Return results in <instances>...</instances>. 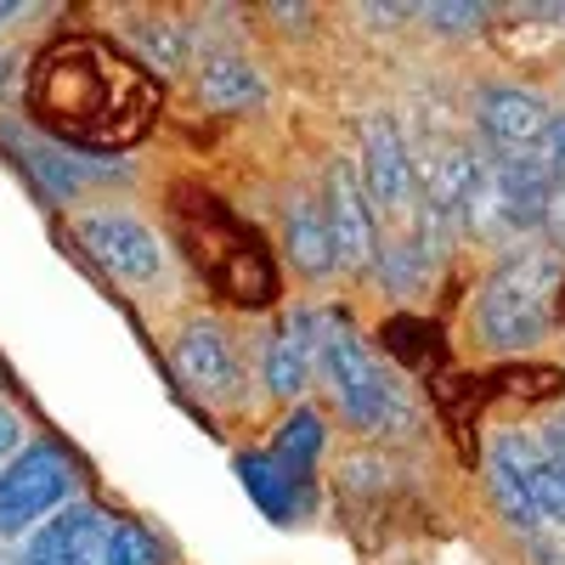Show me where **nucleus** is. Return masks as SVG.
I'll return each instance as SVG.
<instances>
[{"instance_id": "26", "label": "nucleus", "mask_w": 565, "mask_h": 565, "mask_svg": "<svg viewBox=\"0 0 565 565\" xmlns=\"http://www.w3.org/2000/svg\"><path fill=\"white\" fill-rule=\"evenodd\" d=\"M548 458H554V463H565V413L548 424Z\"/></svg>"}, {"instance_id": "21", "label": "nucleus", "mask_w": 565, "mask_h": 565, "mask_svg": "<svg viewBox=\"0 0 565 565\" xmlns=\"http://www.w3.org/2000/svg\"><path fill=\"white\" fill-rule=\"evenodd\" d=\"M103 565H159V543H153L148 532H141V526L119 521V526H108Z\"/></svg>"}, {"instance_id": "24", "label": "nucleus", "mask_w": 565, "mask_h": 565, "mask_svg": "<svg viewBox=\"0 0 565 565\" xmlns=\"http://www.w3.org/2000/svg\"><path fill=\"white\" fill-rule=\"evenodd\" d=\"M543 170H565V114H548L543 136H537V153H532Z\"/></svg>"}, {"instance_id": "9", "label": "nucleus", "mask_w": 565, "mask_h": 565, "mask_svg": "<svg viewBox=\"0 0 565 565\" xmlns=\"http://www.w3.org/2000/svg\"><path fill=\"white\" fill-rule=\"evenodd\" d=\"M103 548H108V521L85 503H68L29 537L18 565H103Z\"/></svg>"}, {"instance_id": "3", "label": "nucleus", "mask_w": 565, "mask_h": 565, "mask_svg": "<svg viewBox=\"0 0 565 565\" xmlns=\"http://www.w3.org/2000/svg\"><path fill=\"white\" fill-rule=\"evenodd\" d=\"M548 170L537 159H481V175L469 186V204H463V232L476 238H509V232H526L543 226V204H548Z\"/></svg>"}, {"instance_id": "20", "label": "nucleus", "mask_w": 565, "mask_h": 565, "mask_svg": "<svg viewBox=\"0 0 565 565\" xmlns=\"http://www.w3.org/2000/svg\"><path fill=\"white\" fill-rule=\"evenodd\" d=\"M532 514L565 526V463L537 458V469H532Z\"/></svg>"}, {"instance_id": "13", "label": "nucleus", "mask_w": 565, "mask_h": 565, "mask_svg": "<svg viewBox=\"0 0 565 565\" xmlns=\"http://www.w3.org/2000/svg\"><path fill=\"white\" fill-rule=\"evenodd\" d=\"M481 175V153H436L430 164H424L418 175V204L424 215H430V226H458L463 221V204H469V186H476Z\"/></svg>"}, {"instance_id": "2", "label": "nucleus", "mask_w": 565, "mask_h": 565, "mask_svg": "<svg viewBox=\"0 0 565 565\" xmlns=\"http://www.w3.org/2000/svg\"><path fill=\"white\" fill-rule=\"evenodd\" d=\"M565 289V271L548 249H521L509 255L481 289L476 306V328L492 351H532L548 328H554V306Z\"/></svg>"}, {"instance_id": "25", "label": "nucleus", "mask_w": 565, "mask_h": 565, "mask_svg": "<svg viewBox=\"0 0 565 565\" xmlns=\"http://www.w3.org/2000/svg\"><path fill=\"white\" fill-rule=\"evenodd\" d=\"M543 232H548V255H565V181L548 186V204H543Z\"/></svg>"}, {"instance_id": "16", "label": "nucleus", "mask_w": 565, "mask_h": 565, "mask_svg": "<svg viewBox=\"0 0 565 565\" xmlns=\"http://www.w3.org/2000/svg\"><path fill=\"white\" fill-rule=\"evenodd\" d=\"M170 362H175L181 380L193 391H204V396H221V391H232V380H238V362H232L226 340L215 334L210 322H186L175 351H170Z\"/></svg>"}, {"instance_id": "5", "label": "nucleus", "mask_w": 565, "mask_h": 565, "mask_svg": "<svg viewBox=\"0 0 565 565\" xmlns=\"http://www.w3.org/2000/svg\"><path fill=\"white\" fill-rule=\"evenodd\" d=\"M74 487L68 452L52 441H34L29 452H18L7 469H0V532H23L40 514H52Z\"/></svg>"}, {"instance_id": "27", "label": "nucleus", "mask_w": 565, "mask_h": 565, "mask_svg": "<svg viewBox=\"0 0 565 565\" xmlns=\"http://www.w3.org/2000/svg\"><path fill=\"white\" fill-rule=\"evenodd\" d=\"M12 447H18V418L0 413V458H12Z\"/></svg>"}, {"instance_id": "19", "label": "nucleus", "mask_w": 565, "mask_h": 565, "mask_svg": "<svg viewBox=\"0 0 565 565\" xmlns=\"http://www.w3.org/2000/svg\"><path fill=\"white\" fill-rule=\"evenodd\" d=\"M23 141V136H18ZM23 164L34 170V181L45 186V199H74L79 193V164L68 159V153H57L52 141H23Z\"/></svg>"}, {"instance_id": "11", "label": "nucleus", "mask_w": 565, "mask_h": 565, "mask_svg": "<svg viewBox=\"0 0 565 565\" xmlns=\"http://www.w3.org/2000/svg\"><path fill=\"white\" fill-rule=\"evenodd\" d=\"M317 356H322V317L295 311V317L266 340V362H260V367H266V391H271V396H300Z\"/></svg>"}, {"instance_id": "14", "label": "nucleus", "mask_w": 565, "mask_h": 565, "mask_svg": "<svg viewBox=\"0 0 565 565\" xmlns=\"http://www.w3.org/2000/svg\"><path fill=\"white\" fill-rule=\"evenodd\" d=\"M232 463H238V481L249 487V498H255V509L266 514V521H295V514L311 503L306 476L289 469V463H277L271 452H238Z\"/></svg>"}, {"instance_id": "10", "label": "nucleus", "mask_w": 565, "mask_h": 565, "mask_svg": "<svg viewBox=\"0 0 565 565\" xmlns=\"http://www.w3.org/2000/svg\"><path fill=\"white\" fill-rule=\"evenodd\" d=\"M476 119H481V136L492 141V148L521 153V148H537V136H543V125H548V108H543L537 90L492 85V90H481Z\"/></svg>"}, {"instance_id": "18", "label": "nucleus", "mask_w": 565, "mask_h": 565, "mask_svg": "<svg viewBox=\"0 0 565 565\" xmlns=\"http://www.w3.org/2000/svg\"><path fill=\"white\" fill-rule=\"evenodd\" d=\"M271 458L306 476V469L322 458V418H317L311 407L289 413V418H282V430H277V441H271Z\"/></svg>"}, {"instance_id": "4", "label": "nucleus", "mask_w": 565, "mask_h": 565, "mask_svg": "<svg viewBox=\"0 0 565 565\" xmlns=\"http://www.w3.org/2000/svg\"><path fill=\"white\" fill-rule=\"evenodd\" d=\"M317 362L328 367V385H334V396H340V407L356 430H385V424L402 418L396 385L385 380V367L367 356V345L345 322H322V356Z\"/></svg>"}, {"instance_id": "23", "label": "nucleus", "mask_w": 565, "mask_h": 565, "mask_svg": "<svg viewBox=\"0 0 565 565\" xmlns=\"http://www.w3.org/2000/svg\"><path fill=\"white\" fill-rule=\"evenodd\" d=\"M424 12V23H430V29H447V34H469V29H481L487 23V7H481V0H463V7H458V0H441V7H418Z\"/></svg>"}, {"instance_id": "8", "label": "nucleus", "mask_w": 565, "mask_h": 565, "mask_svg": "<svg viewBox=\"0 0 565 565\" xmlns=\"http://www.w3.org/2000/svg\"><path fill=\"white\" fill-rule=\"evenodd\" d=\"M79 238H85L90 260H97L103 271H114V277H125V282L159 277V238L136 215H85Z\"/></svg>"}, {"instance_id": "17", "label": "nucleus", "mask_w": 565, "mask_h": 565, "mask_svg": "<svg viewBox=\"0 0 565 565\" xmlns=\"http://www.w3.org/2000/svg\"><path fill=\"white\" fill-rule=\"evenodd\" d=\"M199 90L210 108H249V103H260V74L238 52H215L199 68Z\"/></svg>"}, {"instance_id": "12", "label": "nucleus", "mask_w": 565, "mask_h": 565, "mask_svg": "<svg viewBox=\"0 0 565 565\" xmlns=\"http://www.w3.org/2000/svg\"><path fill=\"white\" fill-rule=\"evenodd\" d=\"M537 447L526 436H498L492 458H487V481H492V503L503 509V521L514 526H537L532 514V469H537Z\"/></svg>"}, {"instance_id": "28", "label": "nucleus", "mask_w": 565, "mask_h": 565, "mask_svg": "<svg viewBox=\"0 0 565 565\" xmlns=\"http://www.w3.org/2000/svg\"><path fill=\"white\" fill-rule=\"evenodd\" d=\"M12 12H18V7H12V0H0V23H7V18H12Z\"/></svg>"}, {"instance_id": "7", "label": "nucleus", "mask_w": 565, "mask_h": 565, "mask_svg": "<svg viewBox=\"0 0 565 565\" xmlns=\"http://www.w3.org/2000/svg\"><path fill=\"white\" fill-rule=\"evenodd\" d=\"M322 210H328V232H334V260L345 271H367L373 255H380V244H373V204L362 193V175L345 159L328 170Z\"/></svg>"}, {"instance_id": "15", "label": "nucleus", "mask_w": 565, "mask_h": 565, "mask_svg": "<svg viewBox=\"0 0 565 565\" xmlns=\"http://www.w3.org/2000/svg\"><path fill=\"white\" fill-rule=\"evenodd\" d=\"M282 249H289V260L306 277H328V271L340 266L334 260V232H328L322 193H295L289 199V215H282Z\"/></svg>"}, {"instance_id": "6", "label": "nucleus", "mask_w": 565, "mask_h": 565, "mask_svg": "<svg viewBox=\"0 0 565 565\" xmlns=\"http://www.w3.org/2000/svg\"><path fill=\"white\" fill-rule=\"evenodd\" d=\"M362 193L380 215H407L418 193V170L407 159V141L396 136L391 119H367L362 136Z\"/></svg>"}, {"instance_id": "1", "label": "nucleus", "mask_w": 565, "mask_h": 565, "mask_svg": "<svg viewBox=\"0 0 565 565\" xmlns=\"http://www.w3.org/2000/svg\"><path fill=\"white\" fill-rule=\"evenodd\" d=\"M29 97L45 130L63 141H85V148H119L153 114V90H141L130 68L90 40L52 45L34 68Z\"/></svg>"}, {"instance_id": "29", "label": "nucleus", "mask_w": 565, "mask_h": 565, "mask_svg": "<svg viewBox=\"0 0 565 565\" xmlns=\"http://www.w3.org/2000/svg\"><path fill=\"white\" fill-rule=\"evenodd\" d=\"M0 85H7V57H0Z\"/></svg>"}, {"instance_id": "22", "label": "nucleus", "mask_w": 565, "mask_h": 565, "mask_svg": "<svg viewBox=\"0 0 565 565\" xmlns=\"http://www.w3.org/2000/svg\"><path fill=\"white\" fill-rule=\"evenodd\" d=\"M130 40L141 45V52H153V63H159V68H175V63L186 57V40H181V29H170V23H159V18H148V23H130Z\"/></svg>"}]
</instances>
